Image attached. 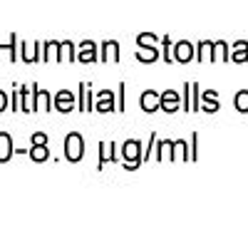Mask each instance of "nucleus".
<instances>
[{
    "mask_svg": "<svg viewBox=\"0 0 248 248\" xmlns=\"http://www.w3.org/2000/svg\"><path fill=\"white\" fill-rule=\"evenodd\" d=\"M5 107H8V94H5V92H0V112H3Z\"/></svg>",
    "mask_w": 248,
    "mask_h": 248,
    "instance_id": "26",
    "label": "nucleus"
},
{
    "mask_svg": "<svg viewBox=\"0 0 248 248\" xmlns=\"http://www.w3.org/2000/svg\"><path fill=\"white\" fill-rule=\"evenodd\" d=\"M139 152H141V144L139 141H127V144H124L122 154H124V159H127L124 167H127V169H137L139 167Z\"/></svg>",
    "mask_w": 248,
    "mask_h": 248,
    "instance_id": "2",
    "label": "nucleus"
},
{
    "mask_svg": "<svg viewBox=\"0 0 248 248\" xmlns=\"http://www.w3.org/2000/svg\"><path fill=\"white\" fill-rule=\"evenodd\" d=\"M13 43H15V37H10V43H0V50H8L10 57H15V50H13Z\"/></svg>",
    "mask_w": 248,
    "mask_h": 248,
    "instance_id": "24",
    "label": "nucleus"
},
{
    "mask_svg": "<svg viewBox=\"0 0 248 248\" xmlns=\"http://www.w3.org/2000/svg\"><path fill=\"white\" fill-rule=\"evenodd\" d=\"M223 55H226V45L223 43H216L214 50H211V60H223Z\"/></svg>",
    "mask_w": 248,
    "mask_h": 248,
    "instance_id": "23",
    "label": "nucleus"
},
{
    "mask_svg": "<svg viewBox=\"0 0 248 248\" xmlns=\"http://www.w3.org/2000/svg\"><path fill=\"white\" fill-rule=\"evenodd\" d=\"M97 99H99L97 105H94L97 112H112V109H114V102H112L114 97H112V92H102Z\"/></svg>",
    "mask_w": 248,
    "mask_h": 248,
    "instance_id": "11",
    "label": "nucleus"
},
{
    "mask_svg": "<svg viewBox=\"0 0 248 248\" xmlns=\"http://www.w3.org/2000/svg\"><path fill=\"white\" fill-rule=\"evenodd\" d=\"M77 60H79V62H85V65H90V62L97 60V47H94L92 40H85V43L79 45V55H77Z\"/></svg>",
    "mask_w": 248,
    "mask_h": 248,
    "instance_id": "5",
    "label": "nucleus"
},
{
    "mask_svg": "<svg viewBox=\"0 0 248 248\" xmlns=\"http://www.w3.org/2000/svg\"><path fill=\"white\" fill-rule=\"evenodd\" d=\"M236 109L238 112H248V92L246 90L236 94Z\"/></svg>",
    "mask_w": 248,
    "mask_h": 248,
    "instance_id": "21",
    "label": "nucleus"
},
{
    "mask_svg": "<svg viewBox=\"0 0 248 248\" xmlns=\"http://www.w3.org/2000/svg\"><path fill=\"white\" fill-rule=\"evenodd\" d=\"M137 57H139L141 62H154V60L159 57V52H156V47H149V50H147V45H139Z\"/></svg>",
    "mask_w": 248,
    "mask_h": 248,
    "instance_id": "14",
    "label": "nucleus"
},
{
    "mask_svg": "<svg viewBox=\"0 0 248 248\" xmlns=\"http://www.w3.org/2000/svg\"><path fill=\"white\" fill-rule=\"evenodd\" d=\"M141 107L147 109V112L159 109V107H161V94H156V92H144V94H141Z\"/></svg>",
    "mask_w": 248,
    "mask_h": 248,
    "instance_id": "9",
    "label": "nucleus"
},
{
    "mask_svg": "<svg viewBox=\"0 0 248 248\" xmlns=\"http://www.w3.org/2000/svg\"><path fill=\"white\" fill-rule=\"evenodd\" d=\"M233 50H236V52H233V62H238V65H241V62L248 60V45H246V43H236Z\"/></svg>",
    "mask_w": 248,
    "mask_h": 248,
    "instance_id": "17",
    "label": "nucleus"
},
{
    "mask_svg": "<svg viewBox=\"0 0 248 248\" xmlns=\"http://www.w3.org/2000/svg\"><path fill=\"white\" fill-rule=\"evenodd\" d=\"M105 57L102 60H107V62H119V45L114 43V40H109V43H105Z\"/></svg>",
    "mask_w": 248,
    "mask_h": 248,
    "instance_id": "13",
    "label": "nucleus"
},
{
    "mask_svg": "<svg viewBox=\"0 0 248 248\" xmlns=\"http://www.w3.org/2000/svg\"><path fill=\"white\" fill-rule=\"evenodd\" d=\"M171 159H176V161L186 159V141H176V144H171Z\"/></svg>",
    "mask_w": 248,
    "mask_h": 248,
    "instance_id": "19",
    "label": "nucleus"
},
{
    "mask_svg": "<svg viewBox=\"0 0 248 248\" xmlns=\"http://www.w3.org/2000/svg\"><path fill=\"white\" fill-rule=\"evenodd\" d=\"M52 107H55L57 112H62V114L72 112V109H75V94H72V92H67V90L57 92V94H55V99H52Z\"/></svg>",
    "mask_w": 248,
    "mask_h": 248,
    "instance_id": "3",
    "label": "nucleus"
},
{
    "mask_svg": "<svg viewBox=\"0 0 248 248\" xmlns=\"http://www.w3.org/2000/svg\"><path fill=\"white\" fill-rule=\"evenodd\" d=\"M32 144H47V137L43 132H37V134H32Z\"/></svg>",
    "mask_w": 248,
    "mask_h": 248,
    "instance_id": "25",
    "label": "nucleus"
},
{
    "mask_svg": "<svg viewBox=\"0 0 248 248\" xmlns=\"http://www.w3.org/2000/svg\"><path fill=\"white\" fill-rule=\"evenodd\" d=\"M72 55H75V45L70 43V40L60 43V47H57V62H67V60H72Z\"/></svg>",
    "mask_w": 248,
    "mask_h": 248,
    "instance_id": "12",
    "label": "nucleus"
},
{
    "mask_svg": "<svg viewBox=\"0 0 248 248\" xmlns=\"http://www.w3.org/2000/svg\"><path fill=\"white\" fill-rule=\"evenodd\" d=\"M82 137L77 134V132H72V134H67V139H65V156L70 159V161H79L82 159Z\"/></svg>",
    "mask_w": 248,
    "mask_h": 248,
    "instance_id": "1",
    "label": "nucleus"
},
{
    "mask_svg": "<svg viewBox=\"0 0 248 248\" xmlns=\"http://www.w3.org/2000/svg\"><path fill=\"white\" fill-rule=\"evenodd\" d=\"M161 109H164V112H176V109H179V94H176L174 90H169V92L161 94Z\"/></svg>",
    "mask_w": 248,
    "mask_h": 248,
    "instance_id": "8",
    "label": "nucleus"
},
{
    "mask_svg": "<svg viewBox=\"0 0 248 248\" xmlns=\"http://www.w3.org/2000/svg\"><path fill=\"white\" fill-rule=\"evenodd\" d=\"M174 60H176V62H189V60H194V45H191V43H176V47H174Z\"/></svg>",
    "mask_w": 248,
    "mask_h": 248,
    "instance_id": "6",
    "label": "nucleus"
},
{
    "mask_svg": "<svg viewBox=\"0 0 248 248\" xmlns=\"http://www.w3.org/2000/svg\"><path fill=\"white\" fill-rule=\"evenodd\" d=\"M211 50H214V45L211 43H201V47H199V55H196V60H206V55H209V60H211Z\"/></svg>",
    "mask_w": 248,
    "mask_h": 248,
    "instance_id": "22",
    "label": "nucleus"
},
{
    "mask_svg": "<svg viewBox=\"0 0 248 248\" xmlns=\"http://www.w3.org/2000/svg\"><path fill=\"white\" fill-rule=\"evenodd\" d=\"M37 47H40L37 43H32V45L25 43V45H23V60H25V62H37V60H40V57H37Z\"/></svg>",
    "mask_w": 248,
    "mask_h": 248,
    "instance_id": "15",
    "label": "nucleus"
},
{
    "mask_svg": "<svg viewBox=\"0 0 248 248\" xmlns=\"http://www.w3.org/2000/svg\"><path fill=\"white\" fill-rule=\"evenodd\" d=\"M20 99H23L20 109H23V112H32V102H30V92H28V87H20Z\"/></svg>",
    "mask_w": 248,
    "mask_h": 248,
    "instance_id": "20",
    "label": "nucleus"
},
{
    "mask_svg": "<svg viewBox=\"0 0 248 248\" xmlns=\"http://www.w3.org/2000/svg\"><path fill=\"white\" fill-rule=\"evenodd\" d=\"M191 90H194V97H199V87L191 85ZM191 109H199V102H194V107H191Z\"/></svg>",
    "mask_w": 248,
    "mask_h": 248,
    "instance_id": "27",
    "label": "nucleus"
},
{
    "mask_svg": "<svg viewBox=\"0 0 248 248\" xmlns=\"http://www.w3.org/2000/svg\"><path fill=\"white\" fill-rule=\"evenodd\" d=\"M10 156H13V139H10V134L0 132V164L10 161Z\"/></svg>",
    "mask_w": 248,
    "mask_h": 248,
    "instance_id": "7",
    "label": "nucleus"
},
{
    "mask_svg": "<svg viewBox=\"0 0 248 248\" xmlns=\"http://www.w3.org/2000/svg\"><path fill=\"white\" fill-rule=\"evenodd\" d=\"M30 159L32 161H47L50 159V149H47V144H32L30 147Z\"/></svg>",
    "mask_w": 248,
    "mask_h": 248,
    "instance_id": "10",
    "label": "nucleus"
},
{
    "mask_svg": "<svg viewBox=\"0 0 248 248\" xmlns=\"http://www.w3.org/2000/svg\"><path fill=\"white\" fill-rule=\"evenodd\" d=\"M57 47H60V43H43V60H55L57 62Z\"/></svg>",
    "mask_w": 248,
    "mask_h": 248,
    "instance_id": "18",
    "label": "nucleus"
},
{
    "mask_svg": "<svg viewBox=\"0 0 248 248\" xmlns=\"http://www.w3.org/2000/svg\"><path fill=\"white\" fill-rule=\"evenodd\" d=\"M32 97H35V102H32V112H50L52 99H50L47 92H40V87L32 85Z\"/></svg>",
    "mask_w": 248,
    "mask_h": 248,
    "instance_id": "4",
    "label": "nucleus"
},
{
    "mask_svg": "<svg viewBox=\"0 0 248 248\" xmlns=\"http://www.w3.org/2000/svg\"><path fill=\"white\" fill-rule=\"evenodd\" d=\"M206 112H216L218 109V102H216V92H206L203 94V105H201Z\"/></svg>",
    "mask_w": 248,
    "mask_h": 248,
    "instance_id": "16",
    "label": "nucleus"
}]
</instances>
